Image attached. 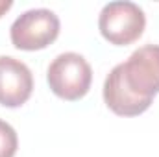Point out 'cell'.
<instances>
[{"label": "cell", "instance_id": "6da1fadb", "mask_svg": "<svg viewBox=\"0 0 159 157\" xmlns=\"http://www.w3.org/2000/svg\"><path fill=\"white\" fill-rule=\"evenodd\" d=\"M46 79L56 96L74 102L87 94L93 81V70L83 56L65 52L50 63Z\"/></svg>", "mask_w": 159, "mask_h": 157}, {"label": "cell", "instance_id": "7a4b0ae2", "mask_svg": "<svg viewBox=\"0 0 159 157\" xmlns=\"http://www.w3.org/2000/svg\"><path fill=\"white\" fill-rule=\"evenodd\" d=\"M146 26L144 11L128 0L109 2L104 6L98 17V28L104 39L111 44L126 46L137 41Z\"/></svg>", "mask_w": 159, "mask_h": 157}, {"label": "cell", "instance_id": "3957f363", "mask_svg": "<svg viewBox=\"0 0 159 157\" xmlns=\"http://www.w3.org/2000/svg\"><path fill=\"white\" fill-rule=\"evenodd\" d=\"M11 43L19 50H43L59 35V19L50 9H30L11 24Z\"/></svg>", "mask_w": 159, "mask_h": 157}, {"label": "cell", "instance_id": "277c9868", "mask_svg": "<svg viewBox=\"0 0 159 157\" xmlns=\"http://www.w3.org/2000/svg\"><path fill=\"white\" fill-rule=\"evenodd\" d=\"M126 85L139 96L154 100L159 92V44H144L120 63Z\"/></svg>", "mask_w": 159, "mask_h": 157}, {"label": "cell", "instance_id": "5b68a950", "mask_svg": "<svg viewBox=\"0 0 159 157\" xmlns=\"http://www.w3.org/2000/svg\"><path fill=\"white\" fill-rule=\"evenodd\" d=\"M32 91V70L15 57L0 56V105L19 107L28 102Z\"/></svg>", "mask_w": 159, "mask_h": 157}, {"label": "cell", "instance_id": "8992f818", "mask_svg": "<svg viewBox=\"0 0 159 157\" xmlns=\"http://www.w3.org/2000/svg\"><path fill=\"white\" fill-rule=\"evenodd\" d=\"M104 102L115 115L120 117H137L152 105L150 98L135 94L126 85L120 65H117L104 81Z\"/></svg>", "mask_w": 159, "mask_h": 157}, {"label": "cell", "instance_id": "52a82bcc", "mask_svg": "<svg viewBox=\"0 0 159 157\" xmlns=\"http://www.w3.org/2000/svg\"><path fill=\"white\" fill-rule=\"evenodd\" d=\"M17 148H19V139L15 129L7 122L0 120V157H15Z\"/></svg>", "mask_w": 159, "mask_h": 157}, {"label": "cell", "instance_id": "ba28073f", "mask_svg": "<svg viewBox=\"0 0 159 157\" xmlns=\"http://www.w3.org/2000/svg\"><path fill=\"white\" fill-rule=\"evenodd\" d=\"M11 6H13V4H11L9 0H0V17H2L7 9H11Z\"/></svg>", "mask_w": 159, "mask_h": 157}]
</instances>
